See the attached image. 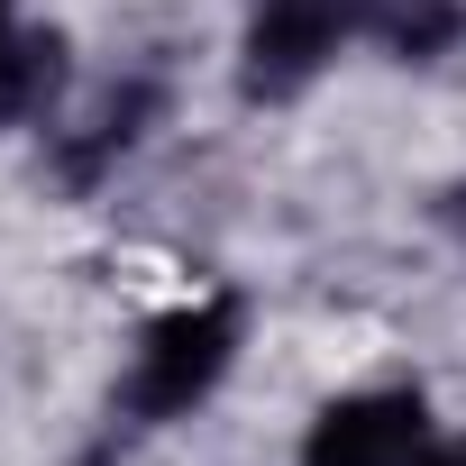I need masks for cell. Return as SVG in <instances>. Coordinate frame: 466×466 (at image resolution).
Listing matches in <instances>:
<instances>
[{"label":"cell","instance_id":"cell-9","mask_svg":"<svg viewBox=\"0 0 466 466\" xmlns=\"http://www.w3.org/2000/svg\"><path fill=\"white\" fill-rule=\"evenodd\" d=\"M10 37H19V0H0V56H10Z\"/></svg>","mask_w":466,"mask_h":466},{"label":"cell","instance_id":"cell-1","mask_svg":"<svg viewBox=\"0 0 466 466\" xmlns=\"http://www.w3.org/2000/svg\"><path fill=\"white\" fill-rule=\"evenodd\" d=\"M238 339H248V302L238 293H192L174 311H156L128 348V375L110 384V411H101V448H137L174 420H192L228 366H238Z\"/></svg>","mask_w":466,"mask_h":466},{"label":"cell","instance_id":"cell-2","mask_svg":"<svg viewBox=\"0 0 466 466\" xmlns=\"http://www.w3.org/2000/svg\"><path fill=\"white\" fill-rule=\"evenodd\" d=\"M357 37H366V0H248V28H238V101H257V110L302 101Z\"/></svg>","mask_w":466,"mask_h":466},{"label":"cell","instance_id":"cell-8","mask_svg":"<svg viewBox=\"0 0 466 466\" xmlns=\"http://www.w3.org/2000/svg\"><path fill=\"white\" fill-rule=\"evenodd\" d=\"M439 219H448V238H457V248H466V183H457V192H448V201H439Z\"/></svg>","mask_w":466,"mask_h":466},{"label":"cell","instance_id":"cell-4","mask_svg":"<svg viewBox=\"0 0 466 466\" xmlns=\"http://www.w3.org/2000/svg\"><path fill=\"white\" fill-rule=\"evenodd\" d=\"M156 83H110L83 119H56V174L74 183V192H92L110 165H128L137 147H147V128H156Z\"/></svg>","mask_w":466,"mask_h":466},{"label":"cell","instance_id":"cell-3","mask_svg":"<svg viewBox=\"0 0 466 466\" xmlns=\"http://www.w3.org/2000/svg\"><path fill=\"white\" fill-rule=\"evenodd\" d=\"M430 439L439 430H430V393L420 384H357V393L311 411L293 466H420Z\"/></svg>","mask_w":466,"mask_h":466},{"label":"cell","instance_id":"cell-7","mask_svg":"<svg viewBox=\"0 0 466 466\" xmlns=\"http://www.w3.org/2000/svg\"><path fill=\"white\" fill-rule=\"evenodd\" d=\"M420 466H466V430H457V439H430V448H420Z\"/></svg>","mask_w":466,"mask_h":466},{"label":"cell","instance_id":"cell-5","mask_svg":"<svg viewBox=\"0 0 466 466\" xmlns=\"http://www.w3.org/2000/svg\"><path fill=\"white\" fill-rule=\"evenodd\" d=\"M56 101H65V37L19 28L10 56H0V119L10 128H56Z\"/></svg>","mask_w":466,"mask_h":466},{"label":"cell","instance_id":"cell-6","mask_svg":"<svg viewBox=\"0 0 466 466\" xmlns=\"http://www.w3.org/2000/svg\"><path fill=\"white\" fill-rule=\"evenodd\" d=\"M366 37L393 65H439L466 37V0H366Z\"/></svg>","mask_w":466,"mask_h":466}]
</instances>
